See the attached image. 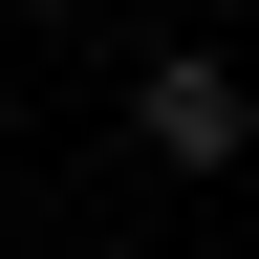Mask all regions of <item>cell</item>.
<instances>
[{"instance_id": "6da1fadb", "label": "cell", "mask_w": 259, "mask_h": 259, "mask_svg": "<svg viewBox=\"0 0 259 259\" xmlns=\"http://www.w3.org/2000/svg\"><path fill=\"white\" fill-rule=\"evenodd\" d=\"M130 130H151V151H173V173H216V151H238L259 108H238V87H216V65H151V108H130Z\"/></svg>"}]
</instances>
